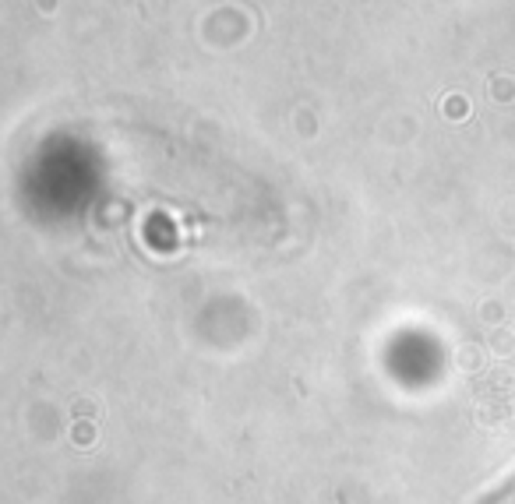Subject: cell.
Here are the masks:
<instances>
[{
    "instance_id": "cell-1",
    "label": "cell",
    "mask_w": 515,
    "mask_h": 504,
    "mask_svg": "<svg viewBox=\"0 0 515 504\" xmlns=\"http://www.w3.org/2000/svg\"><path fill=\"white\" fill-rule=\"evenodd\" d=\"M476 504H515V476L511 479H504L497 490H490L487 497H480Z\"/></svg>"
}]
</instances>
